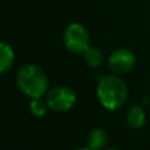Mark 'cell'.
Listing matches in <instances>:
<instances>
[{
    "mask_svg": "<svg viewBox=\"0 0 150 150\" xmlns=\"http://www.w3.org/2000/svg\"><path fill=\"white\" fill-rule=\"evenodd\" d=\"M98 100L107 111H117L128 99V86L120 75L109 74L99 79L96 87Z\"/></svg>",
    "mask_w": 150,
    "mask_h": 150,
    "instance_id": "obj_1",
    "label": "cell"
},
{
    "mask_svg": "<svg viewBox=\"0 0 150 150\" xmlns=\"http://www.w3.org/2000/svg\"><path fill=\"white\" fill-rule=\"evenodd\" d=\"M16 82L20 91L30 99L42 98L47 93L49 88V79L47 75L34 63H25L17 71Z\"/></svg>",
    "mask_w": 150,
    "mask_h": 150,
    "instance_id": "obj_2",
    "label": "cell"
},
{
    "mask_svg": "<svg viewBox=\"0 0 150 150\" xmlns=\"http://www.w3.org/2000/svg\"><path fill=\"white\" fill-rule=\"evenodd\" d=\"M90 33L84 25L79 23H71L63 30V44L69 52L74 54H84L91 46Z\"/></svg>",
    "mask_w": 150,
    "mask_h": 150,
    "instance_id": "obj_3",
    "label": "cell"
},
{
    "mask_svg": "<svg viewBox=\"0 0 150 150\" xmlns=\"http://www.w3.org/2000/svg\"><path fill=\"white\" fill-rule=\"evenodd\" d=\"M49 109L54 112H67L76 103V93L69 86H55L46 93Z\"/></svg>",
    "mask_w": 150,
    "mask_h": 150,
    "instance_id": "obj_4",
    "label": "cell"
},
{
    "mask_svg": "<svg viewBox=\"0 0 150 150\" xmlns=\"http://www.w3.org/2000/svg\"><path fill=\"white\" fill-rule=\"evenodd\" d=\"M136 65V55L128 47H119L113 50L108 58V67L109 70L116 75L127 74Z\"/></svg>",
    "mask_w": 150,
    "mask_h": 150,
    "instance_id": "obj_5",
    "label": "cell"
},
{
    "mask_svg": "<svg viewBox=\"0 0 150 150\" xmlns=\"http://www.w3.org/2000/svg\"><path fill=\"white\" fill-rule=\"evenodd\" d=\"M108 142V133L101 128H93L86 136V146L91 150H104Z\"/></svg>",
    "mask_w": 150,
    "mask_h": 150,
    "instance_id": "obj_6",
    "label": "cell"
},
{
    "mask_svg": "<svg viewBox=\"0 0 150 150\" xmlns=\"http://www.w3.org/2000/svg\"><path fill=\"white\" fill-rule=\"evenodd\" d=\"M146 121L145 109L140 104H133L127 112V122L133 129H140Z\"/></svg>",
    "mask_w": 150,
    "mask_h": 150,
    "instance_id": "obj_7",
    "label": "cell"
},
{
    "mask_svg": "<svg viewBox=\"0 0 150 150\" xmlns=\"http://www.w3.org/2000/svg\"><path fill=\"white\" fill-rule=\"evenodd\" d=\"M15 52L12 46L4 41H0V74H4L13 66Z\"/></svg>",
    "mask_w": 150,
    "mask_h": 150,
    "instance_id": "obj_8",
    "label": "cell"
},
{
    "mask_svg": "<svg viewBox=\"0 0 150 150\" xmlns=\"http://www.w3.org/2000/svg\"><path fill=\"white\" fill-rule=\"evenodd\" d=\"M104 55L99 47L96 46H90L84 52V62L87 63L88 67L91 69H98L103 65Z\"/></svg>",
    "mask_w": 150,
    "mask_h": 150,
    "instance_id": "obj_9",
    "label": "cell"
},
{
    "mask_svg": "<svg viewBox=\"0 0 150 150\" xmlns=\"http://www.w3.org/2000/svg\"><path fill=\"white\" fill-rule=\"evenodd\" d=\"M47 109H49V105H47L46 99L36 98L32 99L30 103H29V111L36 117H42L47 112Z\"/></svg>",
    "mask_w": 150,
    "mask_h": 150,
    "instance_id": "obj_10",
    "label": "cell"
},
{
    "mask_svg": "<svg viewBox=\"0 0 150 150\" xmlns=\"http://www.w3.org/2000/svg\"><path fill=\"white\" fill-rule=\"evenodd\" d=\"M73 150H91V149H88L87 146H86V148H75V149H73Z\"/></svg>",
    "mask_w": 150,
    "mask_h": 150,
    "instance_id": "obj_11",
    "label": "cell"
},
{
    "mask_svg": "<svg viewBox=\"0 0 150 150\" xmlns=\"http://www.w3.org/2000/svg\"><path fill=\"white\" fill-rule=\"evenodd\" d=\"M104 150H120V149H117V148H109V149H104Z\"/></svg>",
    "mask_w": 150,
    "mask_h": 150,
    "instance_id": "obj_12",
    "label": "cell"
},
{
    "mask_svg": "<svg viewBox=\"0 0 150 150\" xmlns=\"http://www.w3.org/2000/svg\"><path fill=\"white\" fill-rule=\"evenodd\" d=\"M149 23H150V17H149Z\"/></svg>",
    "mask_w": 150,
    "mask_h": 150,
    "instance_id": "obj_13",
    "label": "cell"
}]
</instances>
